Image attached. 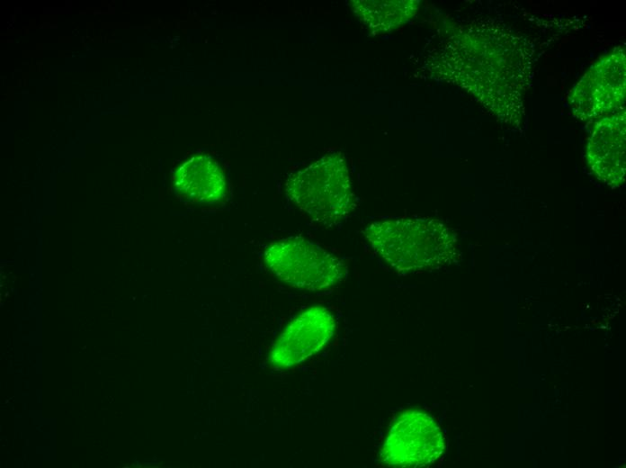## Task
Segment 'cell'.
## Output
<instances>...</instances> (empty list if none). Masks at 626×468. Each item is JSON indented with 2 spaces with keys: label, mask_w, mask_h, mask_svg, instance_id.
Wrapping results in <instances>:
<instances>
[{
  "label": "cell",
  "mask_w": 626,
  "mask_h": 468,
  "mask_svg": "<svg viewBox=\"0 0 626 468\" xmlns=\"http://www.w3.org/2000/svg\"><path fill=\"white\" fill-rule=\"evenodd\" d=\"M335 320L325 307L314 306L296 316L273 346L270 362L280 368L297 365L327 345L335 334Z\"/></svg>",
  "instance_id": "cell-6"
},
{
  "label": "cell",
  "mask_w": 626,
  "mask_h": 468,
  "mask_svg": "<svg viewBox=\"0 0 626 468\" xmlns=\"http://www.w3.org/2000/svg\"><path fill=\"white\" fill-rule=\"evenodd\" d=\"M353 13L370 31H391L413 17L419 6L414 0H358L351 2Z\"/></svg>",
  "instance_id": "cell-9"
},
{
  "label": "cell",
  "mask_w": 626,
  "mask_h": 468,
  "mask_svg": "<svg viewBox=\"0 0 626 468\" xmlns=\"http://www.w3.org/2000/svg\"><path fill=\"white\" fill-rule=\"evenodd\" d=\"M285 189L292 203L325 226L340 223L355 207L348 167L339 153L327 154L292 173Z\"/></svg>",
  "instance_id": "cell-2"
},
{
  "label": "cell",
  "mask_w": 626,
  "mask_h": 468,
  "mask_svg": "<svg viewBox=\"0 0 626 468\" xmlns=\"http://www.w3.org/2000/svg\"><path fill=\"white\" fill-rule=\"evenodd\" d=\"M625 56L615 50L596 60L576 85L570 96L574 113L582 120L625 112Z\"/></svg>",
  "instance_id": "cell-4"
},
{
  "label": "cell",
  "mask_w": 626,
  "mask_h": 468,
  "mask_svg": "<svg viewBox=\"0 0 626 468\" xmlns=\"http://www.w3.org/2000/svg\"><path fill=\"white\" fill-rule=\"evenodd\" d=\"M264 260L278 279L300 290H327L346 274V266L339 257L301 237L271 243L264 250Z\"/></svg>",
  "instance_id": "cell-3"
},
{
  "label": "cell",
  "mask_w": 626,
  "mask_h": 468,
  "mask_svg": "<svg viewBox=\"0 0 626 468\" xmlns=\"http://www.w3.org/2000/svg\"><path fill=\"white\" fill-rule=\"evenodd\" d=\"M444 450L443 433L434 420L419 410H407L392 425L380 452L390 467H422L434 463Z\"/></svg>",
  "instance_id": "cell-5"
},
{
  "label": "cell",
  "mask_w": 626,
  "mask_h": 468,
  "mask_svg": "<svg viewBox=\"0 0 626 468\" xmlns=\"http://www.w3.org/2000/svg\"><path fill=\"white\" fill-rule=\"evenodd\" d=\"M376 255L393 270L407 274L438 267L457 253L456 234L443 222L400 217L378 220L362 230Z\"/></svg>",
  "instance_id": "cell-1"
},
{
  "label": "cell",
  "mask_w": 626,
  "mask_h": 468,
  "mask_svg": "<svg viewBox=\"0 0 626 468\" xmlns=\"http://www.w3.org/2000/svg\"><path fill=\"white\" fill-rule=\"evenodd\" d=\"M173 186L178 196L197 203H215L227 194V181L220 165L207 155L193 156L174 173Z\"/></svg>",
  "instance_id": "cell-8"
},
{
  "label": "cell",
  "mask_w": 626,
  "mask_h": 468,
  "mask_svg": "<svg viewBox=\"0 0 626 468\" xmlns=\"http://www.w3.org/2000/svg\"><path fill=\"white\" fill-rule=\"evenodd\" d=\"M588 164L604 183L618 186L625 177V112L600 119L589 136Z\"/></svg>",
  "instance_id": "cell-7"
}]
</instances>
